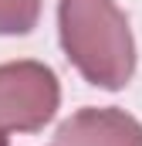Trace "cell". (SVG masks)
<instances>
[{
    "label": "cell",
    "mask_w": 142,
    "mask_h": 146,
    "mask_svg": "<svg viewBox=\"0 0 142 146\" xmlns=\"http://www.w3.org/2000/svg\"><path fill=\"white\" fill-rule=\"evenodd\" d=\"M64 48L95 85H122L132 72V44L122 14L108 0H64L61 3Z\"/></svg>",
    "instance_id": "6da1fadb"
},
{
    "label": "cell",
    "mask_w": 142,
    "mask_h": 146,
    "mask_svg": "<svg viewBox=\"0 0 142 146\" xmlns=\"http://www.w3.org/2000/svg\"><path fill=\"white\" fill-rule=\"evenodd\" d=\"M34 14L37 0H0V31H27Z\"/></svg>",
    "instance_id": "277c9868"
},
{
    "label": "cell",
    "mask_w": 142,
    "mask_h": 146,
    "mask_svg": "<svg viewBox=\"0 0 142 146\" xmlns=\"http://www.w3.org/2000/svg\"><path fill=\"white\" fill-rule=\"evenodd\" d=\"M58 146H142V129L118 112H81L61 126Z\"/></svg>",
    "instance_id": "3957f363"
},
{
    "label": "cell",
    "mask_w": 142,
    "mask_h": 146,
    "mask_svg": "<svg viewBox=\"0 0 142 146\" xmlns=\"http://www.w3.org/2000/svg\"><path fill=\"white\" fill-rule=\"evenodd\" d=\"M58 102L54 75L41 65L0 68V129H34Z\"/></svg>",
    "instance_id": "7a4b0ae2"
},
{
    "label": "cell",
    "mask_w": 142,
    "mask_h": 146,
    "mask_svg": "<svg viewBox=\"0 0 142 146\" xmlns=\"http://www.w3.org/2000/svg\"><path fill=\"white\" fill-rule=\"evenodd\" d=\"M3 139H7V136H3V129H0V146H3Z\"/></svg>",
    "instance_id": "5b68a950"
}]
</instances>
